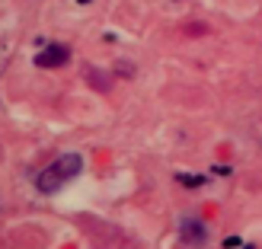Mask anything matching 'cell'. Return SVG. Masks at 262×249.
<instances>
[{
  "label": "cell",
  "mask_w": 262,
  "mask_h": 249,
  "mask_svg": "<svg viewBox=\"0 0 262 249\" xmlns=\"http://www.w3.org/2000/svg\"><path fill=\"white\" fill-rule=\"evenodd\" d=\"M80 169H83V156L80 153L58 156L51 166H45L42 173H38V192H55L61 186H68L74 176H80Z\"/></svg>",
  "instance_id": "1"
},
{
  "label": "cell",
  "mask_w": 262,
  "mask_h": 249,
  "mask_svg": "<svg viewBox=\"0 0 262 249\" xmlns=\"http://www.w3.org/2000/svg\"><path fill=\"white\" fill-rule=\"evenodd\" d=\"M179 237L186 243H192V246H202L208 240V227L202 224V220H182V224H179Z\"/></svg>",
  "instance_id": "3"
},
{
  "label": "cell",
  "mask_w": 262,
  "mask_h": 249,
  "mask_svg": "<svg viewBox=\"0 0 262 249\" xmlns=\"http://www.w3.org/2000/svg\"><path fill=\"white\" fill-rule=\"evenodd\" d=\"M71 61V48L68 45H48L35 55V64L38 67H64Z\"/></svg>",
  "instance_id": "2"
}]
</instances>
